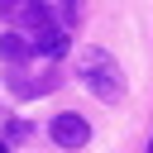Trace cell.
<instances>
[{
  "label": "cell",
  "instance_id": "52a82bcc",
  "mask_svg": "<svg viewBox=\"0 0 153 153\" xmlns=\"http://www.w3.org/2000/svg\"><path fill=\"white\" fill-rule=\"evenodd\" d=\"M148 153H153V143H148Z\"/></svg>",
  "mask_w": 153,
  "mask_h": 153
},
{
  "label": "cell",
  "instance_id": "3957f363",
  "mask_svg": "<svg viewBox=\"0 0 153 153\" xmlns=\"http://www.w3.org/2000/svg\"><path fill=\"white\" fill-rule=\"evenodd\" d=\"M48 134H53V143H62V148H81V143L91 139V124L67 110V115H53V129H48Z\"/></svg>",
  "mask_w": 153,
  "mask_h": 153
},
{
  "label": "cell",
  "instance_id": "5b68a950",
  "mask_svg": "<svg viewBox=\"0 0 153 153\" xmlns=\"http://www.w3.org/2000/svg\"><path fill=\"white\" fill-rule=\"evenodd\" d=\"M62 14H67V19H76V0H62Z\"/></svg>",
  "mask_w": 153,
  "mask_h": 153
},
{
  "label": "cell",
  "instance_id": "6da1fadb",
  "mask_svg": "<svg viewBox=\"0 0 153 153\" xmlns=\"http://www.w3.org/2000/svg\"><path fill=\"white\" fill-rule=\"evenodd\" d=\"M0 19H10L19 33H29L43 57H62V53L72 48L67 29L53 19V10H48L43 0H0Z\"/></svg>",
  "mask_w": 153,
  "mask_h": 153
},
{
  "label": "cell",
  "instance_id": "277c9868",
  "mask_svg": "<svg viewBox=\"0 0 153 153\" xmlns=\"http://www.w3.org/2000/svg\"><path fill=\"white\" fill-rule=\"evenodd\" d=\"M0 57L19 67V62H29V57H38V48H33V38H29V33H19V29H10V33L0 38Z\"/></svg>",
  "mask_w": 153,
  "mask_h": 153
},
{
  "label": "cell",
  "instance_id": "7a4b0ae2",
  "mask_svg": "<svg viewBox=\"0 0 153 153\" xmlns=\"http://www.w3.org/2000/svg\"><path fill=\"white\" fill-rule=\"evenodd\" d=\"M76 76L86 81V91H91L96 100H105V105L124 100V72H120V62H115L110 53L81 48V53H76Z\"/></svg>",
  "mask_w": 153,
  "mask_h": 153
},
{
  "label": "cell",
  "instance_id": "8992f818",
  "mask_svg": "<svg viewBox=\"0 0 153 153\" xmlns=\"http://www.w3.org/2000/svg\"><path fill=\"white\" fill-rule=\"evenodd\" d=\"M0 153H10V148H5V143H0Z\"/></svg>",
  "mask_w": 153,
  "mask_h": 153
}]
</instances>
